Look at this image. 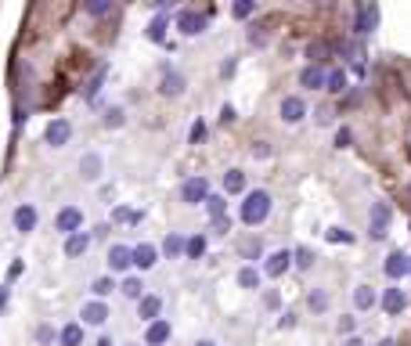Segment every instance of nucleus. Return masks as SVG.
Returning a JSON list of instances; mask_svg holds the SVG:
<instances>
[{"label":"nucleus","instance_id":"1","mask_svg":"<svg viewBox=\"0 0 411 346\" xmlns=\"http://www.w3.org/2000/svg\"><path fill=\"white\" fill-rule=\"evenodd\" d=\"M271 216V195L267 192H249L246 199H242V206H239V220L242 224H249V227H256V224H264Z\"/></svg>","mask_w":411,"mask_h":346},{"label":"nucleus","instance_id":"2","mask_svg":"<svg viewBox=\"0 0 411 346\" xmlns=\"http://www.w3.org/2000/svg\"><path fill=\"white\" fill-rule=\"evenodd\" d=\"M390 220H393V209L390 202H372V216H368V235L375 242L386 238V231H390Z\"/></svg>","mask_w":411,"mask_h":346},{"label":"nucleus","instance_id":"3","mask_svg":"<svg viewBox=\"0 0 411 346\" xmlns=\"http://www.w3.org/2000/svg\"><path fill=\"white\" fill-rule=\"evenodd\" d=\"M43 141H47V148H66V145L73 141V123L62 120V115H58V120H51L47 130H43Z\"/></svg>","mask_w":411,"mask_h":346},{"label":"nucleus","instance_id":"4","mask_svg":"<svg viewBox=\"0 0 411 346\" xmlns=\"http://www.w3.org/2000/svg\"><path fill=\"white\" fill-rule=\"evenodd\" d=\"M80 227H83V213H80L76 206L58 209V216H54V231H62L66 238H73V235H80Z\"/></svg>","mask_w":411,"mask_h":346},{"label":"nucleus","instance_id":"5","mask_svg":"<svg viewBox=\"0 0 411 346\" xmlns=\"http://www.w3.org/2000/svg\"><path fill=\"white\" fill-rule=\"evenodd\" d=\"M278 115H281V123H303L307 120V101L300 94H288V98H281Z\"/></svg>","mask_w":411,"mask_h":346},{"label":"nucleus","instance_id":"6","mask_svg":"<svg viewBox=\"0 0 411 346\" xmlns=\"http://www.w3.org/2000/svg\"><path fill=\"white\" fill-rule=\"evenodd\" d=\"M206 26H209V15H206V11H181V15H177V29H181L184 36H202Z\"/></svg>","mask_w":411,"mask_h":346},{"label":"nucleus","instance_id":"7","mask_svg":"<svg viewBox=\"0 0 411 346\" xmlns=\"http://www.w3.org/2000/svg\"><path fill=\"white\" fill-rule=\"evenodd\" d=\"M206 199H209L206 177H188V181L181 184V202H184V206H199V202H206Z\"/></svg>","mask_w":411,"mask_h":346},{"label":"nucleus","instance_id":"8","mask_svg":"<svg viewBox=\"0 0 411 346\" xmlns=\"http://www.w3.org/2000/svg\"><path fill=\"white\" fill-rule=\"evenodd\" d=\"M11 220H15V231H19V235H29V231H36V224H40V213H36V206L22 202V206H15Z\"/></svg>","mask_w":411,"mask_h":346},{"label":"nucleus","instance_id":"9","mask_svg":"<svg viewBox=\"0 0 411 346\" xmlns=\"http://www.w3.org/2000/svg\"><path fill=\"white\" fill-rule=\"evenodd\" d=\"M288 267H292V253H288V249H274V253L264 260V274H267V278H281Z\"/></svg>","mask_w":411,"mask_h":346},{"label":"nucleus","instance_id":"10","mask_svg":"<svg viewBox=\"0 0 411 346\" xmlns=\"http://www.w3.org/2000/svg\"><path fill=\"white\" fill-rule=\"evenodd\" d=\"M130 267H134V249H130V246H112V249H108V271L123 274V271H130Z\"/></svg>","mask_w":411,"mask_h":346},{"label":"nucleus","instance_id":"11","mask_svg":"<svg viewBox=\"0 0 411 346\" xmlns=\"http://www.w3.org/2000/svg\"><path fill=\"white\" fill-rule=\"evenodd\" d=\"M159 256H162V249H155L152 242L134 246V267H137V271H152V267L159 263Z\"/></svg>","mask_w":411,"mask_h":346},{"label":"nucleus","instance_id":"12","mask_svg":"<svg viewBox=\"0 0 411 346\" xmlns=\"http://www.w3.org/2000/svg\"><path fill=\"white\" fill-rule=\"evenodd\" d=\"M379 303H383V310H386L390 318H397V314H400V310L407 307V296H404V288H397V285H390V288H386V293H383V300H379Z\"/></svg>","mask_w":411,"mask_h":346},{"label":"nucleus","instance_id":"13","mask_svg":"<svg viewBox=\"0 0 411 346\" xmlns=\"http://www.w3.org/2000/svg\"><path fill=\"white\" fill-rule=\"evenodd\" d=\"M375 26H379V8H375V4H365V8H358V15H354V29H358L361 36H368Z\"/></svg>","mask_w":411,"mask_h":346},{"label":"nucleus","instance_id":"14","mask_svg":"<svg viewBox=\"0 0 411 346\" xmlns=\"http://www.w3.org/2000/svg\"><path fill=\"white\" fill-rule=\"evenodd\" d=\"M80 318H83V325H105L108 321V303L105 300H90V303H83V310H80Z\"/></svg>","mask_w":411,"mask_h":346},{"label":"nucleus","instance_id":"15","mask_svg":"<svg viewBox=\"0 0 411 346\" xmlns=\"http://www.w3.org/2000/svg\"><path fill=\"white\" fill-rule=\"evenodd\" d=\"M325 80H328V73H325L321 65L300 69V87H307V90H325Z\"/></svg>","mask_w":411,"mask_h":346},{"label":"nucleus","instance_id":"16","mask_svg":"<svg viewBox=\"0 0 411 346\" xmlns=\"http://www.w3.org/2000/svg\"><path fill=\"white\" fill-rule=\"evenodd\" d=\"M184 87H188V80H184L181 73H173V69H166V73H162L159 90H162L166 98H177V94H184Z\"/></svg>","mask_w":411,"mask_h":346},{"label":"nucleus","instance_id":"17","mask_svg":"<svg viewBox=\"0 0 411 346\" xmlns=\"http://www.w3.org/2000/svg\"><path fill=\"white\" fill-rule=\"evenodd\" d=\"M101 166H105L101 155H98V152H87V155L80 159V177H83V181H98V177H101Z\"/></svg>","mask_w":411,"mask_h":346},{"label":"nucleus","instance_id":"18","mask_svg":"<svg viewBox=\"0 0 411 346\" xmlns=\"http://www.w3.org/2000/svg\"><path fill=\"white\" fill-rule=\"evenodd\" d=\"M383 271H386V278H393V281H397V278H404V274H407V256H404L400 249H393V253L386 256Z\"/></svg>","mask_w":411,"mask_h":346},{"label":"nucleus","instance_id":"19","mask_svg":"<svg viewBox=\"0 0 411 346\" xmlns=\"http://www.w3.org/2000/svg\"><path fill=\"white\" fill-rule=\"evenodd\" d=\"M137 314H141V321H159V314H162V300L159 296H145L141 303H137Z\"/></svg>","mask_w":411,"mask_h":346},{"label":"nucleus","instance_id":"20","mask_svg":"<svg viewBox=\"0 0 411 346\" xmlns=\"http://www.w3.org/2000/svg\"><path fill=\"white\" fill-rule=\"evenodd\" d=\"M166 339H170V325H166L162 318H159V321H152V325H148V332H145V346H162Z\"/></svg>","mask_w":411,"mask_h":346},{"label":"nucleus","instance_id":"21","mask_svg":"<svg viewBox=\"0 0 411 346\" xmlns=\"http://www.w3.org/2000/svg\"><path fill=\"white\" fill-rule=\"evenodd\" d=\"M224 192L227 195H242L246 192V173L242 169H227L224 173Z\"/></svg>","mask_w":411,"mask_h":346},{"label":"nucleus","instance_id":"22","mask_svg":"<svg viewBox=\"0 0 411 346\" xmlns=\"http://www.w3.org/2000/svg\"><path fill=\"white\" fill-rule=\"evenodd\" d=\"M87 246H90V235H87V231H80V235L66 238V256H69V260H76V256H83V253H87Z\"/></svg>","mask_w":411,"mask_h":346},{"label":"nucleus","instance_id":"23","mask_svg":"<svg viewBox=\"0 0 411 346\" xmlns=\"http://www.w3.org/2000/svg\"><path fill=\"white\" fill-rule=\"evenodd\" d=\"M83 342V325H66L58 332V346H80Z\"/></svg>","mask_w":411,"mask_h":346},{"label":"nucleus","instance_id":"24","mask_svg":"<svg viewBox=\"0 0 411 346\" xmlns=\"http://www.w3.org/2000/svg\"><path fill=\"white\" fill-rule=\"evenodd\" d=\"M328 288H311V296H307V307L314 310V314H325L328 310Z\"/></svg>","mask_w":411,"mask_h":346},{"label":"nucleus","instance_id":"25","mask_svg":"<svg viewBox=\"0 0 411 346\" xmlns=\"http://www.w3.org/2000/svg\"><path fill=\"white\" fill-rule=\"evenodd\" d=\"M354 307H358V310H372V307H375V293H372V285H358V293H354Z\"/></svg>","mask_w":411,"mask_h":346},{"label":"nucleus","instance_id":"26","mask_svg":"<svg viewBox=\"0 0 411 346\" xmlns=\"http://www.w3.org/2000/svg\"><path fill=\"white\" fill-rule=\"evenodd\" d=\"M325 90H328V94H343V90H346V73H343V69H328Z\"/></svg>","mask_w":411,"mask_h":346},{"label":"nucleus","instance_id":"27","mask_svg":"<svg viewBox=\"0 0 411 346\" xmlns=\"http://www.w3.org/2000/svg\"><path fill=\"white\" fill-rule=\"evenodd\" d=\"M292 267L311 271V267H314V249H311V246H300L296 253H292Z\"/></svg>","mask_w":411,"mask_h":346},{"label":"nucleus","instance_id":"28","mask_svg":"<svg viewBox=\"0 0 411 346\" xmlns=\"http://www.w3.org/2000/svg\"><path fill=\"white\" fill-rule=\"evenodd\" d=\"M145 36H148V40H155V43H162V40H166V19H162V15H155V19L148 22Z\"/></svg>","mask_w":411,"mask_h":346},{"label":"nucleus","instance_id":"29","mask_svg":"<svg viewBox=\"0 0 411 346\" xmlns=\"http://www.w3.org/2000/svg\"><path fill=\"white\" fill-rule=\"evenodd\" d=\"M184 246H188V242H184L181 235H166V242H162V253L173 260V256H181V253H184Z\"/></svg>","mask_w":411,"mask_h":346},{"label":"nucleus","instance_id":"30","mask_svg":"<svg viewBox=\"0 0 411 346\" xmlns=\"http://www.w3.org/2000/svg\"><path fill=\"white\" fill-rule=\"evenodd\" d=\"M112 288H115V281H112L108 274H105V278H94V281H90V293H94V300H105V296L112 293Z\"/></svg>","mask_w":411,"mask_h":346},{"label":"nucleus","instance_id":"31","mask_svg":"<svg viewBox=\"0 0 411 346\" xmlns=\"http://www.w3.org/2000/svg\"><path fill=\"white\" fill-rule=\"evenodd\" d=\"M141 288H145V285H141V281H137V278H123V285H120V293H123V296H130V300H137V303H141V300H145V293H141Z\"/></svg>","mask_w":411,"mask_h":346},{"label":"nucleus","instance_id":"32","mask_svg":"<svg viewBox=\"0 0 411 346\" xmlns=\"http://www.w3.org/2000/svg\"><path fill=\"white\" fill-rule=\"evenodd\" d=\"M202 253H206V238H202V235H192L188 246H184V256H188V260H202Z\"/></svg>","mask_w":411,"mask_h":346},{"label":"nucleus","instance_id":"33","mask_svg":"<svg viewBox=\"0 0 411 346\" xmlns=\"http://www.w3.org/2000/svg\"><path fill=\"white\" fill-rule=\"evenodd\" d=\"M206 209H209V220H224V209H227L224 195H209V199H206Z\"/></svg>","mask_w":411,"mask_h":346},{"label":"nucleus","instance_id":"34","mask_svg":"<svg viewBox=\"0 0 411 346\" xmlns=\"http://www.w3.org/2000/svg\"><path fill=\"white\" fill-rule=\"evenodd\" d=\"M239 285H242V288H256V285H260V271H256V267H242V271H239Z\"/></svg>","mask_w":411,"mask_h":346},{"label":"nucleus","instance_id":"35","mask_svg":"<svg viewBox=\"0 0 411 346\" xmlns=\"http://www.w3.org/2000/svg\"><path fill=\"white\" fill-rule=\"evenodd\" d=\"M108 11H112L108 0H87V15H90V19H105Z\"/></svg>","mask_w":411,"mask_h":346},{"label":"nucleus","instance_id":"36","mask_svg":"<svg viewBox=\"0 0 411 346\" xmlns=\"http://www.w3.org/2000/svg\"><path fill=\"white\" fill-rule=\"evenodd\" d=\"M253 11H256L253 0H239V4H231V15H234V19H249Z\"/></svg>","mask_w":411,"mask_h":346},{"label":"nucleus","instance_id":"37","mask_svg":"<svg viewBox=\"0 0 411 346\" xmlns=\"http://www.w3.org/2000/svg\"><path fill=\"white\" fill-rule=\"evenodd\" d=\"M325 235H328V242H343V246L354 242V235H350V231H343V227H328Z\"/></svg>","mask_w":411,"mask_h":346},{"label":"nucleus","instance_id":"38","mask_svg":"<svg viewBox=\"0 0 411 346\" xmlns=\"http://www.w3.org/2000/svg\"><path fill=\"white\" fill-rule=\"evenodd\" d=\"M112 220H115V224H127V220H137V213L127 209V206H120V209H112Z\"/></svg>","mask_w":411,"mask_h":346},{"label":"nucleus","instance_id":"39","mask_svg":"<svg viewBox=\"0 0 411 346\" xmlns=\"http://www.w3.org/2000/svg\"><path fill=\"white\" fill-rule=\"evenodd\" d=\"M350 141H354L350 127H339V130H335V148H350Z\"/></svg>","mask_w":411,"mask_h":346},{"label":"nucleus","instance_id":"40","mask_svg":"<svg viewBox=\"0 0 411 346\" xmlns=\"http://www.w3.org/2000/svg\"><path fill=\"white\" fill-rule=\"evenodd\" d=\"M36 339H40V342H54V339H58V332H54V328H47V325H40V328H36Z\"/></svg>","mask_w":411,"mask_h":346},{"label":"nucleus","instance_id":"41","mask_svg":"<svg viewBox=\"0 0 411 346\" xmlns=\"http://www.w3.org/2000/svg\"><path fill=\"white\" fill-rule=\"evenodd\" d=\"M307 54L314 58V62H321V58L328 54V47H325V43H311V47H307Z\"/></svg>","mask_w":411,"mask_h":346},{"label":"nucleus","instance_id":"42","mask_svg":"<svg viewBox=\"0 0 411 346\" xmlns=\"http://www.w3.org/2000/svg\"><path fill=\"white\" fill-rule=\"evenodd\" d=\"M264 307H267V310H278V307H281V296H278V293H264Z\"/></svg>","mask_w":411,"mask_h":346},{"label":"nucleus","instance_id":"43","mask_svg":"<svg viewBox=\"0 0 411 346\" xmlns=\"http://www.w3.org/2000/svg\"><path fill=\"white\" fill-rule=\"evenodd\" d=\"M202 137H206V123H202V120H199V123H195V127H192V145H199V141H202Z\"/></svg>","mask_w":411,"mask_h":346},{"label":"nucleus","instance_id":"44","mask_svg":"<svg viewBox=\"0 0 411 346\" xmlns=\"http://www.w3.org/2000/svg\"><path fill=\"white\" fill-rule=\"evenodd\" d=\"M105 123H108V127H120V123H123V112H120V108H112Z\"/></svg>","mask_w":411,"mask_h":346},{"label":"nucleus","instance_id":"45","mask_svg":"<svg viewBox=\"0 0 411 346\" xmlns=\"http://www.w3.org/2000/svg\"><path fill=\"white\" fill-rule=\"evenodd\" d=\"M220 120H224V123H231V120H234V108H231V105H224V112H220Z\"/></svg>","mask_w":411,"mask_h":346},{"label":"nucleus","instance_id":"46","mask_svg":"<svg viewBox=\"0 0 411 346\" xmlns=\"http://www.w3.org/2000/svg\"><path fill=\"white\" fill-rule=\"evenodd\" d=\"M296 325V314H281V328H292Z\"/></svg>","mask_w":411,"mask_h":346},{"label":"nucleus","instance_id":"47","mask_svg":"<svg viewBox=\"0 0 411 346\" xmlns=\"http://www.w3.org/2000/svg\"><path fill=\"white\" fill-rule=\"evenodd\" d=\"M346 346H365V342H361V339L354 335V339H346Z\"/></svg>","mask_w":411,"mask_h":346},{"label":"nucleus","instance_id":"48","mask_svg":"<svg viewBox=\"0 0 411 346\" xmlns=\"http://www.w3.org/2000/svg\"><path fill=\"white\" fill-rule=\"evenodd\" d=\"M98 346H112V339H105V335H101V339H98Z\"/></svg>","mask_w":411,"mask_h":346},{"label":"nucleus","instance_id":"49","mask_svg":"<svg viewBox=\"0 0 411 346\" xmlns=\"http://www.w3.org/2000/svg\"><path fill=\"white\" fill-rule=\"evenodd\" d=\"M195 346H217V342H209V339H199V342H195Z\"/></svg>","mask_w":411,"mask_h":346},{"label":"nucleus","instance_id":"50","mask_svg":"<svg viewBox=\"0 0 411 346\" xmlns=\"http://www.w3.org/2000/svg\"><path fill=\"white\" fill-rule=\"evenodd\" d=\"M375 346H393V339H383V342H375Z\"/></svg>","mask_w":411,"mask_h":346},{"label":"nucleus","instance_id":"51","mask_svg":"<svg viewBox=\"0 0 411 346\" xmlns=\"http://www.w3.org/2000/svg\"><path fill=\"white\" fill-rule=\"evenodd\" d=\"M407 274H411V256H407Z\"/></svg>","mask_w":411,"mask_h":346},{"label":"nucleus","instance_id":"52","mask_svg":"<svg viewBox=\"0 0 411 346\" xmlns=\"http://www.w3.org/2000/svg\"><path fill=\"white\" fill-rule=\"evenodd\" d=\"M127 346H130V342H127Z\"/></svg>","mask_w":411,"mask_h":346}]
</instances>
